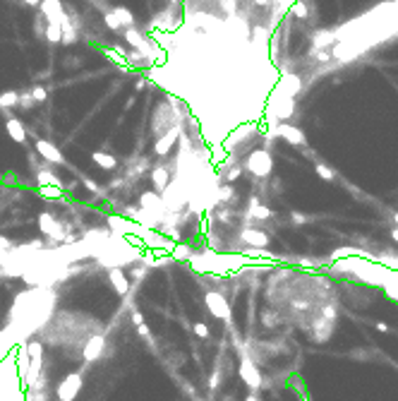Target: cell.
I'll return each instance as SVG.
<instances>
[{
	"label": "cell",
	"instance_id": "obj_23",
	"mask_svg": "<svg viewBox=\"0 0 398 401\" xmlns=\"http://www.w3.org/2000/svg\"><path fill=\"white\" fill-rule=\"evenodd\" d=\"M283 92H288L290 96H297L302 92V79L297 75H278V82H276Z\"/></svg>",
	"mask_w": 398,
	"mask_h": 401
},
{
	"label": "cell",
	"instance_id": "obj_48",
	"mask_svg": "<svg viewBox=\"0 0 398 401\" xmlns=\"http://www.w3.org/2000/svg\"><path fill=\"white\" fill-rule=\"evenodd\" d=\"M393 221H396V226H398V212H393Z\"/></svg>",
	"mask_w": 398,
	"mask_h": 401
},
{
	"label": "cell",
	"instance_id": "obj_10",
	"mask_svg": "<svg viewBox=\"0 0 398 401\" xmlns=\"http://www.w3.org/2000/svg\"><path fill=\"white\" fill-rule=\"evenodd\" d=\"M242 168L250 171L252 175H257V178H266V175H271V171H273V159L266 149H254L247 154Z\"/></svg>",
	"mask_w": 398,
	"mask_h": 401
},
{
	"label": "cell",
	"instance_id": "obj_5",
	"mask_svg": "<svg viewBox=\"0 0 398 401\" xmlns=\"http://www.w3.org/2000/svg\"><path fill=\"white\" fill-rule=\"evenodd\" d=\"M39 231L41 236L46 238L51 245H60V243H72V240H77V238L72 236V226L70 224H63V221L58 219L53 212H41L39 219Z\"/></svg>",
	"mask_w": 398,
	"mask_h": 401
},
{
	"label": "cell",
	"instance_id": "obj_6",
	"mask_svg": "<svg viewBox=\"0 0 398 401\" xmlns=\"http://www.w3.org/2000/svg\"><path fill=\"white\" fill-rule=\"evenodd\" d=\"M238 351H240V365H238V375H240V380L245 382V385L250 387V392L257 394L259 389H264V375H262V370H259V365L254 361H252L250 351L242 346H238Z\"/></svg>",
	"mask_w": 398,
	"mask_h": 401
},
{
	"label": "cell",
	"instance_id": "obj_16",
	"mask_svg": "<svg viewBox=\"0 0 398 401\" xmlns=\"http://www.w3.org/2000/svg\"><path fill=\"white\" fill-rule=\"evenodd\" d=\"M240 243L242 248H257V250H264L266 245L271 243L269 240V236H266L264 231H259V228H250V226H245L240 231Z\"/></svg>",
	"mask_w": 398,
	"mask_h": 401
},
{
	"label": "cell",
	"instance_id": "obj_2",
	"mask_svg": "<svg viewBox=\"0 0 398 401\" xmlns=\"http://www.w3.org/2000/svg\"><path fill=\"white\" fill-rule=\"evenodd\" d=\"M103 329V322L91 317L89 313H77V310H55L53 317L46 322V327L36 334L43 346H55L70 351L75 348L72 355H79L84 341L89 337H94Z\"/></svg>",
	"mask_w": 398,
	"mask_h": 401
},
{
	"label": "cell",
	"instance_id": "obj_25",
	"mask_svg": "<svg viewBox=\"0 0 398 401\" xmlns=\"http://www.w3.org/2000/svg\"><path fill=\"white\" fill-rule=\"evenodd\" d=\"M171 255V260H182V262H190V257L195 255V250L190 248V245H185V243H175L173 245V250L168 252Z\"/></svg>",
	"mask_w": 398,
	"mask_h": 401
},
{
	"label": "cell",
	"instance_id": "obj_41",
	"mask_svg": "<svg viewBox=\"0 0 398 401\" xmlns=\"http://www.w3.org/2000/svg\"><path fill=\"white\" fill-rule=\"evenodd\" d=\"M374 327H377V331H382V334H389V331H391V327L386 322H377Z\"/></svg>",
	"mask_w": 398,
	"mask_h": 401
},
{
	"label": "cell",
	"instance_id": "obj_42",
	"mask_svg": "<svg viewBox=\"0 0 398 401\" xmlns=\"http://www.w3.org/2000/svg\"><path fill=\"white\" fill-rule=\"evenodd\" d=\"M293 221H295V224H305V221H310V216H302V214L293 212Z\"/></svg>",
	"mask_w": 398,
	"mask_h": 401
},
{
	"label": "cell",
	"instance_id": "obj_1",
	"mask_svg": "<svg viewBox=\"0 0 398 401\" xmlns=\"http://www.w3.org/2000/svg\"><path fill=\"white\" fill-rule=\"evenodd\" d=\"M55 305H58V291L55 288L32 286V288L15 296L8 313V324L3 329L8 331L15 344L29 341L53 317Z\"/></svg>",
	"mask_w": 398,
	"mask_h": 401
},
{
	"label": "cell",
	"instance_id": "obj_3",
	"mask_svg": "<svg viewBox=\"0 0 398 401\" xmlns=\"http://www.w3.org/2000/svg\"><path fill=\"white\" fill-rule=\"evenodd\" d=\"M142 248L139 245H132L127 238L123 236H115V233H108L106 240H103L94 252V260L99 267H106V269H125V267H132L142 260Z\"/></svg>",
	"mask_w": 398,
	"mask_h": 401
},
{
	"label": "cell",
	"instance_id": "obj_37",
	"mask_svg": "<svg viewBox=\"0 0 398 401\" xmlns=\"http://www.w3.org/2000/svg\"><path fill=\"white\" fill-rule=\"evenodd\" d=\"M314 171H317V175H319L321 181H334V171H331L326 164H317Z\"/></svg>",
	"mask_w": 398,
	"mask_h": 401
},
{
	"label": "cell",
	"instance_id": "obj_28",
	"mask_svg": "<svg viewBox=\"0 0 398 401\" xmlns=\"http://www.w3.org/2000/svg\"><path fill=\"white\" fill-rule=\"evenodd\" d=\"M43 36H46V39L51 41V43H63V29H60V24H51V22H46Z\"/></svg>",
	"mask_w": 398,
	"mask_h": 401
},
{
	"label": "cell",
	"instance_id": "obj_11",
	"mask_svg": "<svg viewBox=\"0 0 398 401\" xmlns=\"http://www.w3.org/2000/svg\"><path fill=\"white\" fill-rule=\"evenodd\" d=\"M120 34H123V39H125L134 51H139V53L147 58V63H156V48H154V43H151L137 27H127V29H123Z\"/></svg>",
	"mask_w": 398,
	"mask_h": 401
},
{
	"label": "cell",
	"instance_id": "obj_32",
	"mask_svg": "<svg viewBox=\"0 0 398 401\" xmlns=\"http://www.w3.org/2000/svg\"><path fill=\"white\" fill-rule=\"evenodd\" d=\"M262 327H266V329H276V327H278V313L271 310V307H266L264 313H262Z\"/></svg>",
	"mask_w": 398,
	"mask_h": 401
},
{
	"label": "cell",
	"instance_id": "obj_43",
	"mask_svg": "<svg viewBox=\"0 0 398 401\" xmlns=\"http://www.w3.org/2000/svg\"><path fill=\"white\" fill-rule=\"evenodd\" d=\"M144 87H147V79H144V77H139L137 82H134V89H137V92H142Z\"/></svg>",
	"mask_w": 398,
	"mask_h": 401
},
{
	"label": "cell",
	"instance_id": "obj_29",
	"mask_svg": "<svg viewBox=\"0 0 398 401\" xmlns=\"http://www.w3.org/2000/svg\"><path fill=\"white\" fill-rule=\"evenodd\" d=\"M17 99H19V92H3L0 94V110L17 108Z\"/></svg>",
	"mask_w": 398,
	"mask_h": 401
},
{
	"label": "cell",
	"instance_id": "obj_4",
	"mask_svg": "<svg viewBox=\"0 0 398 401\" xmlns=\"http://www.w3.org/2000/svg\"><path fill=\"white\" fill-rule=\"evenodd\" d=\"M185 120H188V116L182 113V106H180V101L175 99V94H168L163 101L156 106V110H154L151 132H154V137H161V135L168 132L171 127L185 125Z\"/></svg>",
	"mask_w": 398,
	"mask_h": 401
},
{
	"label": "cell",
	"instance_id": "obj_9",
	"mask_svg": "<svg viewBox=\"0 0 398 401\" xmlns=\"http://www.w3.org/2000/svg\"><path fill=\"white\" fill-rule=\"evenodd\" d=\"M257 135V123L254 120H247V123H240V125H235L230 132L223 137V142H221V147L228 151V154H233L240 144H245L247 140H252Z\"/></svg>",
	"mask_w": 398,
	"mask_h": 401
},
{
	"label": "cell",
	"instance_id": "obj_45",
	"mask_svg": "<svg viewBox=\"0 0 398 401\" xmlns=\"http://www.w3.org/2000/svg\"><path fill=\"white\" fill-rule=\"evenodd\" d=\"M5 192H8V190H0V212H3V207H5Z\"/></svg>",
	"mask_w": 398,
	"mask_h": 401
},
{
	"label": "cell",
	"instance_id": "obj_30",
	"mask_svg": "<svg viewBox=\"0 0 398 401\" xmlns=\"http://www.w3.org/2000/svg\"><path fill=\"white\" fill-rule=\"evenodd\" d=\"M103 24H106V29H110V32H115V34L123 32V24H120V19L115 17V12H113V10L103 12Z\"/></svg>",
	"mask_w": 398,
	"mask_h": 401
},
{
	"label": "cell",
	"instance_id": "obj_14",
	"mask_svg": "<svg viewBox=\"0 0 398 401\" xmlns=\"http://www.w3.org/2000/svg\"><path fill=\"white\" fill-rule=\"evenodd\" d=\"M182 127H185V125L171 127L168 132H163L161 137H156V140H154V154H156L158 159H168L171 149L175 147V142L180 140V132H182Z\"/></svg>",
	"mask_w": 398,
	"mask_h": 401
},
{
	"label": "cell",
	"instance_id": "obj_15",
	"mask_svg": "<svg viewBox=\"0 0 398 401\" xmlns=\"http://www.w3.org/2000/svg\"><path fill=\"white\" fill-rule=\"evenodd\" d=\"M39 10H41V17L51 24H63V19L67 17L65 5L60 3V0H41Z\"/></svg>",
	"mask_w": 398,
	"mask_h": 401
},
{
	"label": "cell",
	"instance_id": "obj_38",
	"mask_svg": "<svg viewBox=\"0 0 398 401\" xmlns=\"http://www.w3.org/2000/svg\"><path fill=\"white\" fill-rule=\"evenodd\" d=\"M32 99L36 103H43L48 99V92L43 87H41V84H36V87H32Z\"/></svg>",
	"mask_w": 398,
	"mask_h": 401
},
{
	"label": "cell",
	"instance_id": "obj_49",
	"mask_svg": "<svg viewBox=\"0 0 398 401\" xmlns=\"http://www.w3.org/2000/svg\"><path fill=\"white\" fill-rule=\"evenodd\" d=\"M195 401H202V399H195Z\"/></svg>",
	"mask_w": 398,
	"mask_h": 401
},
{
	"label": "cell",
	"instance_id": "obj_22",
	"mask_svg": "<svg viewBox=\"0 0 398 401\" xmlns=\"http://www.w3.org/2000/svg\"><path fill=\"white\" fill-rule=\"evenodd\" d=\"M34 171H36V181H39V185H51V188H63L65 190L63 181L53 173V168H48V166L41 164V166H36Z\"/></svg>",
	"mask_w": 398,
	"mask_h": 401
},
{
	"label": "cell",
	"instance_id": "obj_17",
	"mask_svg": "<svg viewBox=\"0 0 398 401\" xmlns=\"http://www.w3.org/2000/svg\"><path fill=\"white\" fill-rule=\"evenodd\" d=\"M5 113V130H8L10 140L17 142V144H27V127L19 118L12 116V110H3Z\"/></svg>",
	"mask_w": 398,
	"mask_h": 401
},
{
	"label": "cell",
	"instance_id": "obj_19",
	"mask_svg": "<svg viewBox=\"0 0 398 401\" xmlns=\"http://www.w3.org/2000/svg\"><path fill=\"white\" fill-rule=\"evenodd\" d=\"M108 281L110 286H113V291L118 293V296H123L125 298L127 293H130V288H132V283H130V276L125 274V269H108Z\"/></svg>",
	"mask_w": 398,
	"mask_h": 401
},
{
	"label": "cell",
	"instance_id": "obj_44",
	"mask_svg": "<svg viewBox=\"0 0 398 401\" xmlns=\"http://www.w3.org/2000/svg\"><path fill=\"white\" fill-rule=\"evenodd\" d=\"M24 5H29V8H39L41 0H24Z\"/></svg>",
	"mask_w": 398,
	"mask_h": 401
},
{
	"label": "cell",
	"instance_id": "obj_31",
	"mask_svg": "<svg viewBox=\"0 0 398 401\" xmlns=\"http://www.w3.org/2000/svg\"><path fill=\"white\" fill-rule=\"evenodd\" d=\"M341 257H367V252L355 250V248H338L331 252V260H341Z\"/></svg>",
	"mask_w": 398,
	"mask_h": 401
},
{
	"label": "cell",
	"instance_id": "obj_39",
	"mask_svg": "<svg viewBox=\"0 0 398 401\" xmlns=\"http://www.w3.org/2000/svg\"><path fill=\"white\" fill-rule=\"evenodd\" d=\"M195 334H197L199 339H209V327H206L204 322H197V324H195Z\"/></svg>",
	"mask_w": 398,
	"mask_h": 401
},
{
	"label": "cell",
	"instance_id": "obj_12",
	"mask_svg": "<svg viewBox=\"0 0 398 401\" xmlns=\"http://www.w3.org/2000/svg\"><path fill=\"white\" fill-rule=\"evenodd\" d=\"M82 385H84L82 372H67L55 387V396H58V401H75L82 392Z\"/></svg>",
	"mask_w": 398,
	"mask_h": 401
},
{
	"label": "cell",
	"instance_id": "obj_46",
	"mask_svg": "<svg viewBox=\"0 0 398 401\" xmlns=\"http://www.w3.org/2000/svg\"><path fill=\"white\" fill-rule=\"evenodd\" d=\"M245 401H262V399H259V396H257V394H254V392H250V394H247V396H245Z\"/></svg>",
	"mask_w": 398,
	"mask_h": 401
},
{
	"label": "cell",
	"instance_id": "obj_7",
	"mask_svg": "<svg viewBox=\"0 0 398 401\" xmlns=\"http://www.w3.org/2000/svg\"><path fill=\"white\" fill-rule=\"evenodd\" d=\"M204 303H206V310H209L216 320H221V322H226L228 329H233V307H230V303H228L226 293L223 291H216V288H206V293H204Z\"/></svg>",
	"mask_w": 398,
	"mask_h": 401
},
{
	"label": "cell",
	"instance_id": "obj_47",
	"mask_svg": "<svg viewBox=\"0 0 398 401\" xmlns=\"http://www.w3.org/2000/svg\"><path fill=\"white\" fill-rule=\"evenodd\" d=\"M391 240H393V243H398V226H393V231H391Z\"/></svg>",
	"mask_w": 398,
	"mask_h": 401
},
{
	"label": "cell",
	"instance_id": "obj_33",
	"mask_svg": "<svg viewBox=\"0 0 398 401\" xmlns=\"http://www.w3.org/2000/svg\"><path fill=\"white\" fill-rule=\"evenodd\" d=\"M15 346H19V344H15V341L10 339L8 331H5V329L0 331V361H3V358L8 355V351H12Z\"/></svg>",
	"mask_w": 398,
	"mask_h": 401
},
{
	"label": "cell",
	"instance_id": "obj_26",
	"mask_svg": "<svg viewBox=\"0 0 398 401\" xmlns=\"http://www.w3.org/2000/svg\"><path fill=\"white\" fill-rule=\"evenodd\" d=\"M36 195H39L41 199H63L65 190L63 188H51V185H39Z\"/></svg>",
	"mask_w": 398,
	"mask_h": 401
},
{
	"label": "cell",
	"instance_id": "obj_27",
	"mask_svg": "<svg viewBox=\"0 0 398 401\" xmlns=\"http://www.w3.org/2000/svg\"><path fill=\"white\" fill-rule=\"evenodd\" d=\"M110 10H113V12H115V17L120 19L123 29H127V27H134V15L127 8H123V5H115V8H110Z\"/></svg>",
	"mask_w": 398,
	"mask_h": 401
},
{
	"label": "cell",
	"instance_id": "obj_18",
	"mask_svg": "<svg viewBox=\"0 0 398 401\" xmlns=\"http://www.w3.org/2000/svg\"><path fill=\"white\" fill-rule=\"evenodd\" d=\"M171 171H173V166L166 164V161H163V164H156L151 171H149V178H151V185H154L156 192H163L166 185L171 183V178H173Z\"/></svg>",
	"mask_w": 398,
	"mask_h": 401
},
{
	"label": "cell",
	"instance_id": "obj_35",
	"mask_svg": "<svg viewBox=\"0 0 398 401\" xmlns=\"http://www.w3.org/2000/svg\"><path fill=\"white\" fill-rule=\"evenodd\" d=\"M290 15L297 17V19H305V17H307V8H305L302 0H295V3L290 5Z\"/></svg>",
	"mask_w": 398,
	"mask_h": 401
},
{
	"label": "cell",
	"instance_id": "obj_24",
	"mask_svg": "<svg viewBox=\"0 0 398 401\" xmlns=\"http://www.w3.org/2000/svg\"><path fill=\"white\" fill-rule=\"evenodd\" d=\"M91 161H94L96 166H101L103 171H115L118 168V159L113 157V154H108V151H91Z\"/></svg>",
	"mask_w": 398,
	"mask_h": 401
},
{
	"label": "cell",
	"instance_id": "obj_20",
	"mask_svg": "<svg viewBox=\"0 0 398 401\" xmlns=\"http://www.w3.org/2000/svg\"><path fill=\"white\" fill-rule=\"evenodd\" d=\"M273 216V212L266 205H262L257 197H250L247 202V219L250 221H269Z\"/></svg>",
	"mask_w": 398,
	"mask_h": 401
},
{
	"label": "cell",
	"instance_id": "obj_8",
	"mask_svg": "<svg viewBox=\"0 0 398 401\" xmlns=\"http://www.w3.org/2000/svg\"><path fill=\"white\" fill-rule=\"evenodd\" d=\"M108 353H110V341H108V337H106V331H99V334L86 339L77 358H82L84 365H91V363L106 358Z\"/></svg>",
	"mask_w": 398,
	"mask_h": 401
},
{
	"label": "cell",
	"instance_id": "obj_40",
	"mask_svg": "<svg viewBox=\"0 0 398 401\" xmlns=\"http://www.w3.org/2000/svg\"><path fill=\"white\" fill-rule=\"evenodd\" d=\"M219 382H221V370H216V372L209 377V387H211V389H219V387H221Z\"/></svg>",
	"mask_w": 398,
	"mask_h": 401
},
{
	"label": "cell",
	"instance_id": "obj_36",
	"mask_svg": "<svg viewBox=\"0 0 398 401\" xmlns=\"http://www.w3.org/2000/svg\"><path fill=\"white\" fill-rule=\"evenodd\" d=\"M34 99H32V92H19V99H17V108H32L34 106Z\"/></svg>",
	"mask_w": 398,
	"mask_h": 401
},
{
	"label": "cell",
	"instance_id": "obj_34",
	"mask_svg": "<svg viewBox=\"0 0 398 401\" xmlns=\"http://www.w3.org/2000/svg\"><path fill=\"white\" fill-rule=\"evenodd\" d=\"M79 181L84 183V188L89 190L91 195H96V197H101V195H103V188H101V185H99V183H94L91 178H86L84 173H79Z\"/></svg>",
	"mask_w": 398,
	"mask_h": 401
},
{
	"label": "cell",
	"instance_id": "obj_13",
	"mask_svg": "<svg viewBox=\"0 0 398 401\" xmlns=\"http://www.w3.org/2000/svg\"><path fill=\"white\" fill-rule=\"evenodd\" d=\"M34 149H36V154H39L43 161H48V164L53 166H67V159H65V154L58 147H55L51 140H46V137H36L34 140Z\"/></svg>",
	"mask_w": 398,
	"mask_h": 401
},
{
	"label": "cell",
	"instance_id": "obj_21",
	"mask_svg": "<svg viewBox=\"0 0 398 401\" xmlns=\"http://www.w3.org/2000/svg\"><path fill=\"white\" fill-rule=\"evenodd\" d=\"M130 317H132V324H134V329H137V334H139V337L147 341L149 346L154 348V337H151V329H149V324H147V320H144V315H142L137 307H132V310H130Z\"/></svg>",
	"mask_w": 398,
	"mask_h": 401
}]
</instances>
